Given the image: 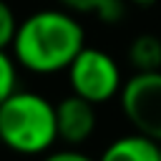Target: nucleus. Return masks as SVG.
Wrapping results in <instances>:
<instances>
[{"label":"nucleus","mask_w":161,"mask_h":161,"mask_svg":"<svg viewBox=\"0 0 161 161\" xmlns=\"http://www.w3.org/2000/svg\"><path fill=\"white\" fill-rule=\"evenodd\" d=\"M10 48L20 68L50 75L68 70L86 48V30L65 10H38L20 20Z\"/></svg>","instance_id":"nucleus-1"},{"label":"nucleus","mask_w":161,"mask_h":161,"mask_svg":"<svg viewBox=\"0 0 161 161\" xmlns=\"http://www.w3.org/2000/svg\"><path fill=\"white\" fill-rule=\"evenodd\" d=\"M0 138L5 148L23 156L50 151L58 141L55 106L35 91H15L0 106Z\"/></svg>","instance_id":"nucleus-2"},{"label":"nucleus","mask_w":161,"mask_h":161,"mask_svg":"<svg viewBox=\"0 0 161 161\" xmlns=\"http://www.w3.org/2000/svg\"><path fill=\"white\" fill-rule=\"evenodd\" d=\"M68 83L70 91L91 103H106L113 96H121L123 75L113 55L101 48H83L75 60L68 65Z\"/></svg>","instance_id":"nucleus-3"},{"label":"nucleus","mask_w":161,"mask_h":161,"mask_svg":"<svg viewBox=\"0 0 161 161\" xmlns=\"http://www.w3.org/2000/svg\"><path fill=\"white\" fill-rule=\"evenodd\" d=\"M121 108L138 133L161 141V70H136L123 80Z\"/></svg>","instance_id":"nucleus-4"},{"label":"nucleus","mask_w":161,"mask_h":161,"mask_svg":"<svg viewBox=\"0 0 161 161\" xmlns=\"http://www.w3.org/2000/svg\"><path fill=\"white\" fill-rule=\"evenodd\" d=\"M55 118H58V138L68 146L86 143L96 131V103L70 93L55 103Z\"/></svg>","instance_id":"nucleus-5"},{"label":"nucleus","mask_w":161,"mask_h":161,"mask_svg":"<svg viewBox=\"0 0 161 161\" xmlns=\"http://www.w3.org/2000/svg\"><path fill=\"white\" fill-rule=\"evenodd\" d=\"M98 161H161V148L158 141L136 131L111 141Z\"/></svg>","instance_id":"nucleus-6"},{"label":"nucleus","mask_w":161,"mask_h":161,"mask_svg":"<svg viewBox=\"0 0 161 161\" xmlns=\"http://www.w3.org/2000/svg\"><path fill=\"white\" fill-rule=\"evenodd\" d=\"M128 60L136 70H161V38L141 33L128 45Z\"/></svg>","instance_id":"nucleus-7"},{"label":"nucleus","mask_w":161,"mask_h":161,"mask_svg":"<svg viewBox=\"0 0 161 161\" xmlns=\"http://www.w3.org/2000/svg\"><path fill=\"white\" fill-rule=\"evenodd\" d=\"M18 91V60L8 53V48H0V106Z\"/></svg>","instance_id":"nucleus-8"},{"label":"nucleus","mask_w":161,"mask_h":161,"mask_svg":"<svg viewBox=\"0 0 161 161\" xmlns=\"http://www.w3.org/2000/svg\"><path fill=\"white\" fill-rule=\"evenodd\" d=\"M18 18L13 13V8L0 0V48H10L13 40H15V33H18Z\"/></svg>","instance_id":"nucleus-9"},{"label":"nucleus","mask_w":161,"mask_h":161,"mask_svg":"<svg viewBox=\"0 0 161 161\" xmlns=\"http://www.w3.org/2000/svg\"><path fill=\"white\" fill-rule=\"evenodd\" d=\"M123 13H126L123 0H101V5L96 8L93 15L98 20H103V23H118L123 18Z\"/></svg>","instance_id":"nucleus-10"},{"label":"nucleus","mask_w":161,"mask_h":161,"mask_svg":"<svg viewBox=\"0 0 161 161\" xmlns=\"http://www.w3.org/2000/svg\"><path fill=\"white\" fill-rule=\"evenodd\" d=\"M43 161H98V158H91L88 153H83V151H78V148H60V151H53V153H48Z\"/></svg>","instance_id":"nucleus-11"},{"label":"nucleus","mask_w":161,"mask_h":161,"mask_svg":"<svg viewBox=\"0 0 161 161\" xmlns=\"http://www.w3.org/2000/svg\"><path fill=\"white\" fill-rule=\"evenodd\" d=\"M60 3L75 13H96V8L101 5V0H60Z\"/></svg>","instance_id":"nucleus-12"},{"label":"nucleus","mask_w":161,"mask_h":161,"mask_svg":"<svg viewBox=\"0 0 161 161\" xmlns=\"http://www.w3.org/2000/svg\"><path fill=\"white\" fill-rule=\"evenodd\" d=\"M133 5H138V8H148V5H153L156 0H131Z\"/></svg>","instance_id":"nucleus-13"},{"label":"nucleus","mask_w":161,"mask_h":161,"mask_svg":"<svg viewBox=\"0 0 161 161\" xmlns=\"http://www.w3.org/2000/svg\"><path fill=\"white\" fill-rule=\"evenodd\" d=\"M158 148H161V141H158Z\"/></svg>","instance_id":"nucleus-14"},{"label":"nucleus","mask_w":161,"mask_h":161,"mask_svg":"<svg viewBox=\"0 0 161 161\" xmlns=\"http://www.w3.org/2000/svg\"><path fill=\"white\" fill-rule=\"evenodd\" d=\"M0 146H3V138H0Z\"/></svg>","instance_id":"nucleus-15"}]
</instances>
